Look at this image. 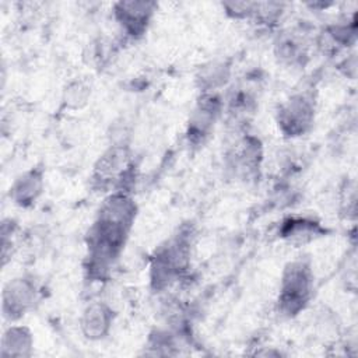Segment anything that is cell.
<instances>
[{"label": "cell", "instance_id": "cell-6", "mask_svg": "<svg viewBox=\"0 0 358 358\" xmlns=\"http://www.w3.org/2000/svg\"><path fill=\"white\" fill-rule=\"evenodd\" d=\"M129 166V154L124 147H112L98 161L94 169V179L101 185L119 182Z\"/></svg>", "mask_w": 358, "mask_h": 358}, {"label": "cell", "instance_id": "cell-3", "mask_svg": "<svg viewBox=\"0 0 358 358\" xmlns=\"http://www.w3.org/2000/svg\"><path fill=\"white\" fill-rule=\"evenodd\" d=\"M313 115L315 108L312 99L305 94L295 95L278 110V124L285 134L299 136L310 127Z\"/></svg>", "mask_w": 358, "mask_h": 358}, {"label": "cell", "instance_id": "cell-2", "mask_svg": "<svg viewBox=\"0 0 358 358\" xmlns=\"http://www.w3.org/2000/svg\"><path fill=\"white\" fill-rule=\"evenodd\" d=\"M313 277L302 260L289 263L282 274L278 303L284 313L295 315L308 303L312 294Z\"/></svg>", "mask_w": 358, "mask_h": 358}, {"label": "cell", "instance_id": "cell-8", "mask_svg": "<svg viewBox=\"0 0 358 358\" xmlns=\"http://www.w3.org/2000/svg\"><path fill=\"white\" fill-rule=\"evenodd\" d=\"M42 172L36 169H31L21 175L10 189V196L20 206H28L34 203L42 192Z\"/></svg>", "mask_w": 358, "mask_h": 358}, {"label": "cell", "instance_id": "cell-7", "mask_svg": "<svg viewBox=\"0 0 358 358\" xmlns=\"http://www.w3.org/2000/svg\"><path fill=\"white\" fill-rule=\"evenodd\" d=\"M112 323V310L108 305L91 303L83 313L81 327L88 338H102L109 331Z\"/></svg>", "mask_w": 358, "mask_h": 358}, {"label": "cell", "instance_id": "cell-9", "mask_svg": "<svg viewBox=\"0 0 358 358\" xmlns=\"http://www.w3.org/2000/svg\"><path fill=\"white\" fill-rule=\"evenodd\" d=\"M32 345V338L29 331L21 326L10 327L1 341V355L22 357L28 355V350Z\"/></svg>", "mask_w": 358, "mask_h": 358}, {"label": "cell", "instance_id": "cell-11", "mask_svg": "<svg viewBox=\"0 0 358 358\" xmlns=\"http://www.w3.org/2000/svg\"><path fill=\"white\" fill-rule=\"evenodd\" d=\"M87 98H88V88L84 87L83 84L77 83V84L69 87L66 99L69 101V103H74V108L80 106V102H85Z\"/></svg>", "mask_w": 358, "mask_h": 358}, {"label": "cell", "instance_id": "cell-5", "mask_svg": "<svg viewBox=\"0 0 358 358\" xmlns=\"http://www.w3.org/2000/svg\"><path fill=\"white\" fill-rule=\"evenodd\" d=\"M155 7L151 1H119L115 4V17L129 35L137 36L147 29Z\"/></svg>", "mask_w": 358, "mask_h": 358}, {"label": "cell", "instance_id": "cell-10", "mask_svg": "<svg viewBox=\"0 0 358 358\" xmlns=\"http://www.w3.org/2000/svg\"><path fill=\"white\" fill-rule=\"evenodd\" d=\"M320 232L322 229L316 222L306 220H289L282 228V235L285 238L299 243L313 239Z\"/></svg>", "mask_w": 358, "mask_h": 358}, {"label": "cell", "instance_id": "cell-1", "mask_svg": "<svg viewBox=\"0 0 358 358\" xmlns=\"http://www.w3.org/2000/svg\"><path fill=\"white\" fill-rule=\"evenodd\" d=\"M136 204L123 192L109 196L94 222L88 236V270L102 277L117 259L136 218Z\"/></svg>", "mask_w": 358, "mask_h": 358}, {"label": "cell", "instance_id": "cell-4", "mask_svg": "<svg viewBox=\"0 0 358 358\" xmlns=\"http://www.w3.org/2000/svg\"><path fill=\"white\" fill-rule=\"evenodd\" d=\"M35 299V284L24 277L14 278L3 291V313L8 319H18L34 305Z\"/></svg>", "mask_w": 358, "mask_h": 358}]
</instances>
